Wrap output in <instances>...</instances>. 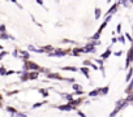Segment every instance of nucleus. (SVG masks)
<instances>
[{
  "mask_svg": "<svg viewBox=\"0 0 133 117\" xmlns=\"http://www.w3.org/2000/svg\"><path fill=\"white\" fill-rule=\"evenodd\" d=\"M59 109H60V111H71L72 107H71V105H60Z\"/></svg>",
  "mask_w": 133,
  "mask_h": 117,
  "instance_id": "obj_1",
  "label": "nucleus"
},
{
  "mask_svg": "<svg viewBox=\"0 0 133 117\" xmlns=\"http://www.w3.org/2000/svg\"><path fill=\"white\" fill-rule=\"evenodd\" d=\"M82 72H84V73L86 74V77H88V70H86V68H84V69H82Z\"/></svg>",
  "mask_w": 133,
  "mask_h": 117,
  "instance_id": "obj_12",
  "label": "nucleus"
},
{
  "mask_svg": "<svg viewBox=\"0 0 133 117\" xmlns=\"http://www.w3.org/2000/svg\"><path fill=\"white\" fill-rule=\"evenodd\" d=\"M108 55H110V51H107V52H106V53H104L102 57H103V58H106V57H108Z\"/></svg>",
  "mask_w": 133,
  "mask_h": 117,
  "instance_id": "obj_7",
  "label": "nucleus"
},
{
  "mask_svg": "<svg viewBox=\"0 0 133 117\" xmlns=\"http://www.w3.org/2000/svg\"><path fill=\"white\" fill-rule=\"evenodd\" d=\"M132 55H133V51H129V53H128V63L127 64H129V61L132 60Z\"/></svg>",
  "mask_w": 133,
  "mask_h": 117,
  "instance_id": "obj_2",
  "label": "nucleus"
},
{
  "mask_svg": "<svg viewBox=\"0 0 133 117\" xmlns=\"http://www.w3.org/2000/svg\"><path fill=\"white\" fill-rule=\"evenodd\" d=\"M5 73V69L4 68H0V74H4Z\"/></svg>",
  "mask_w": 133,
  "mask_h": 117,
  "instance_id": "obj_9",
  "label": "nucleus"
},
{
  "mask_svg": "<svg viewBox=\"0 0 133 117\" xmlns=\"http://www.w3.org/2000/svg\"><path fill=\"white\" fill-rule=\"evenodd\" d=\"M99 13H101V11H99V9H97V11H95V16H97L95 18H98V17H99Z\"/></svg>",
  "mask_w": 133,
  "mask_h": 117,
  "instance_id": "obj_6",
  "label": "nucleus"
},
{
  "mask_svg": "<svg viewBox=\"0 0 133 117\" xmlns=\"http://www.w3.org/2000/svg\"><path fill=\"white\" fill-rule=\"evenodd\" d=\"M97 94H98V91H91V92H90L91 96H93V95H97Z\"/></svg>",
  "mask_w": 133,
  "mask_h": 117,
  "instance_id": "obj_11",
  "label": "nucleus"
},
{
  "mask_svg": "<svg viewBox=\"0 0 133 117\" xmlns=\"http://www.w3.org/2000/svg\"><path fill=\"white\" fill-rule=\"evenodd\" d=\"M64 69H65V70H72V72H76V70H77L75 67H66V68H64Z\"/></svg>",
  "mask_w": 133,
  "mask_h": 117,
  "instance_id": "obj_3",
  "label": "nucleus"
},
{
  "mask_svg": "<svg viewBox=\"0 0 133 117\" xmlns=\"http://www.w3.org/2000/svg\"><path fill=\"white\" fill-rule=\"evenodd\" d=\"M29 68H33V69H39V68H38V65H35V64H33V63H29Z\"/></svg>",
  "mask_w": 133,
  "mask_h": 117,
  "instance_id": "obj_4",
  "label": "nucleus"
},
{
  "mask_svg": "<svg viewBox=\"0 0 133 117\" xmlns=\"http://www.w3.org/2000/svg\"><path fill=\"white\" fill-rule=\"evenodd\" d=\"M123 4H124V5H130L132 2H123Z\"/></svg>",
  "mask_w": 133,
  "mask_h": 117,
  "instance_id": "obj_8",
  "label": "nucleus"
},
{
  "mask_svg": "<svg viewBox=\"0 0 133 117\" xmlns=\"http://www.w3.org/2000/svg\"><path fill=\"white\" fill-rule=\"evenodd\" d=\"M8 112H11V113H15V112H16V111H15V109H13V108H8Z\"/></svg>",
  "mask_w": 133,
  "mask_h": 117,
  "instance_id": "obj_10",
  "label": "nucleus"
},
{
  "mask_svg": "<svg viewBox=\"0 0 133 117\" xmlns=\"http://www.w3.org/2000/svg\"><path fill=\"white\" fill-rule=\"evenodd\" d=\"M37 77H38V74H37V73H31V74L29 76V78H31V79H35Z\"/></svg>",
  "mask_w": 133,
  "mask_h": 117,
  "instance_id": "obj_5",
  "label": "nucleus"
},
{
  "mask_svg": "<svg viewBox=\"0 0 133 117\" xmlns=\"http://www.w3.org/2000/svg\"><path fill=\"white\" fill-rule=\"evenodd\" d=\"M107 90H108V87H104L103 89V94H107Z\"/></svg>",
  "mask_w": 133,
  "mask_h": 117,
  "instance_id": "obj_13",
  "label": "nucleus"
}]
</instances>
